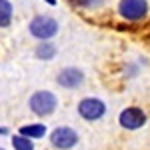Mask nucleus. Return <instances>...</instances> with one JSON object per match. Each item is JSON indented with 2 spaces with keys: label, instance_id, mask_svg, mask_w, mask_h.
<instances>
[{
  "label": "nucleus",
  "instance_id": "1a4fd4ad",
  "mask_svg": "<svg viewBox=\"0 0 150 150\" xmlns=\"http://www.w3.org/2000/svg\"><path fill=\"white\" fill-rule=\"evenodd\" d=\"M36 56L40 58V60H50V58L56 56V46L52 44V42H40L38 46H36Z\"/></svg>",
  "mask_w": 150,
  "mask_h": 150
},
{
  "label": "nucleus",
  "instance_id": "9b49d317",
  "mask_svg": "<svg viewBox=\"0 0 150 150\" xmlns=\"http://www.w3.org/2000/svg\"><path fill=\"white\" fill-rule=\"evenodd\" d=\"M12 146H14V150H34L32 140L26 136H12Z\"/></svg>",
  "mask_w": 150,
  "mask_h": 150
},
{
  "label": "nucleus",
  "instance_id": "f257e3e1",
  "mask_svg": "<svg viewBox=\"0 0 150 150\" xmlns=\"http://www.w3.org/2000/svg\"><path fill=\"white\" fill-rule=\"evenodd\" d=\"M28 104H30V110H32L36 116H48V114H52V112L56 110L58 100L52 92H48V90H38V92H34L30 96Z\"/></svg>",
  "mask_w": 150,
  "mask_h": 150
},
{
  "label": "nucleus",
  "instance_id": "423d86ee",
  "mask_svg": "<svg viewBox=\"0 0 150 150\" xmlns=\"http://www.w3.org/2000/svg\"><path fill=\"white\" fill-rule=\"evenodd\" d=\"M118 122H120V126L126 128V130H138L140 126L146 124V114H144L140 108L130 106V108H124V110L120 112Z\"/></svg>",
  "mask_w": 150,
  "mask_h": 150
},
{
  "label": "nucleus",
  "instance_id": "7ed1b4c3",
  "mask_svg": "<svg viewBox=\"0 0 150 150\" xmlns=\"http://www.w3.org/2000/svg\"><path fill=\"white\" fill-rule=\"evenodd\" d=\"M76 142H78V134L70 126H58L50 134V144L58 150H70L72 146H76Z\"/></svg>",
  "mask_w": 150,
  "mask_h": 150
},
{
  "label": "nucleus",
  "instance_id": "0eeeda50",
  "mask_svg": "<svg viewBox=\"0 0 150 150\" xmlns=\"http://www.w3.org/2000/svg\"><path fill=\"white\" fill-rule=\"evenodd\" d=\"M56 82L62 86V88H78L82 82H84V72L80 68H74V66H68V68H62L56 76Z\"/></svg>",
  "mask_w": 150,
  "mask_h": 150
},
{
  "label": "nucleus",
  "instance_id": "9d476101",
  "mask_svg": "<svg viewBox=\"0 0 150 150\" xmlns=\"http://www.w3.org/2000/svg\"><path fill=\"white\" fill-rule=\"evenodd\" d=\"M12 22V4L8 0H0V28H6Z\"/></svg>",
  "mask_w": 150,
  "mask_h": 150
},
{
  "label": "nucleus",
  "instance_id": "4468645a",
  "mask_svg": "<svg viewBox=\"0 0 150 150\" xmlns=\"http://www.w3.org/2000/svg\"><path fill=\"white\" fill-rule=\"evenodd\" d=\"M0 150H4V148H0Z\"/></svg>",
  "mask_w": 150,
  "mask_h": 150
},
{
  "label": "nucleus",
  "instance_id": "f03ea898",
  "mask_svg": "<svg viewBox=\"0 0 150 150\" xmlns=\"http://www.w3.org/2000/svg\"><path fill=\"white\" fill-rule=\"evenodd\" d=\"M58 32V22L52 18V16H34L32 22H30V34L34 38H40L42 42H46L48 38Z\"/></svg>",
  "mask_w": 150,
  "mask_h": 150
},
{
  "label": "nucleus",
  "instance_id": "6e6552de",
  "mask_svg": "<svg viewBox=\"0 0 150 150\" xmlns=\"http://www.w3.org/2000/svg\"><path fill=\"white\" fill-rule=\"evenodd\" d=\"M44 134H46L44 124H26L20 128V136H26V138H42Z\"/></svg>",
  "mask_w": 150,
  "mask_h": 150
},
{
  "label": "nucleus",
  "instance_id": "ddd939ff",
  "mask_svg": "<svg viewBox=\"0 0 150 150\" xmlns=\"http://www.w3.org/2000/svg\"><path fill=\"white\" fill-rule=\"evenodd\" d=\"M48 4H56V0H46Z\"/></svg>",
  "mask_w": 150,
  "mask_h": 150
},
{
  "label": "nucleus",
  "instance_id": "f8f14e48",
  "mask_svg": "<svg viewBox=\"0 0 150 150\" xmlns=\"http://www.w3.org/2000/svg\"><path fill=\"white\" fill-rule=\"evenodd\" d=\"M0 134H8V130L6 128H0Z\"/></svg>",
  "mask_w": 150,
  "mask_h": 150
},
{
  "label": "nucleus",
  "instance_id": "20e7f679",
  "mask_svg": "<svg viewBox=\"0 0 150 150\" xmlns=\"http://www.w3.org/2000/svg\"><path fill=\"white\" fill-rule=\"evenodd\" d=\"M118 12L126 20H140L148 12V2L146 0H120Z\"/></svg>",
  "mask_w": 150,
  "mask_h": 150
},
{
  "label": "nucleus",
  "instance_id": "39448f33",
  "mask_svg": "<svg viewBox=\"0 0 150 150\" xmlns=\"http://www.w3.org/2000/svg\"><path fill=\"white\" fill-rule=\"evenodd\" d=\"M106 112V106L100 98H82L78 102V114L84 118V120H100Z\"/></svg>",
  "mask_w": 150,
  "mask_h": 150
}]
</instances>
